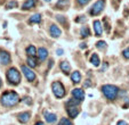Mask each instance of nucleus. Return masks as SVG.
Returning <instances> with one entry per match:
<instances>
[{
	"label": "nucleus",
	"instance_id": "1",
	"mask_svg": "<svg viewBox=\"0 0 129 125\" xmlns=\"http://www.w3.org/2000/svg\"><path fill=\"white\" fill-rule=\"evenodd\" d=\"M0 102L5 107H14L20 102V96L15 91H5L0 97Z\"/></svg>",
	"mask_w": 129,
	"mask_h": 125
},
{
	"label": "nucleus",
	"instance_id": "2",
	"mask_svg": "<svg viewBox=\"0 0 129 125\" xmlns=\"http://www.w3.org/2000/svg\"><path fill=\"white\" fill-rule=\"evenodd\" d=\"M101 90H102L103 94L105 96V98L111 101L114 100L118 97V94H119V88L113 84H105L101 88Z\"/></svg>",
	"mask_w": 129,
	"mask_h": 125
},
{
	"label": "nucleus",
	"instance_id": "3",
	"mask_svg": "<svg viewBox=\"0 0 129 125\" xmlns=\"http://www.w3.org/2000/svg\"><path fill=\"white\" fill-rule=\"evenodd\" d=\"M6 76H7V81L9 84L12 85H17L20 84L21 82V74L18 72V70L15 67H12L7 71L6 73Z\"/></svg>",
	"mask_w": 129,
	"mask_h": 125
},
{
	"label": "nucleus",
	"instance_id": "4",
	"mask_svg": "<svg viewBox=\"0 0 129 125\" xmlns=\"http://www.w3.org/2000/svg\"><path fill=\"white\" fill-rule=\"evenodd\" d=\"M51 90H53V92H54V96L56 97V98H58V99L63 98V97L65 96V93H66L64 85L58 81L54 82L53 84H51Z\"/></svg>",
	"mask_w": 129,
	"mask_h": 125
},
{
	"label": "nucleus",
	"instance_id": "5",
	"mask_svg": "<svg viewBox=\"0 0 129 125\" xmlns=\"http://www.w3.org/2000/svg\"><path fill=\"white\" fill-rule=\"evenodd\" d=\"M105 7V0H97L89 9V14L91 16H97L103 12Z\"/></svg>",
	"mask_w": 129,
	"mask_h": 125
},
{
	"label": "nucleus",
	"instance_id": "6",
	"mask_svg": "<svg viewBox=\"0 0 129 125\" xmlns=\"http://www.w3.org/2000/svg\"><path fill=\"white\" fill-rule=\"evenodd\" d=\"M22 73L24 74L25 79H26L29 82H33L34 80H36V73H34L29 66L23 65L22 66Z\"/></svg>",
	"mask_w": 129,
	"mask_h": 125
},
{
	"label": "nucleus",
	"instance_id": "7",
	"mask_svg": "<svg viewBox=\"0 0 129 125\" xmlns=\"http://www.w3.org/2000/svg\"><path fill=\"white\" fill-rule=\"evenodd\" d=\"M10 61H12L10 53L6 50H0V64L6 66V65H9Z\"/></svg>",
	"mask_w": 129,
	"mask_h": 125
},
{
	"label": "nucleus",
	"instance_id": "8",
	"mask_svg": "<svg viewBox=\"0 0 129 125\" xmlns=\"http://www.w3.org/2000/svg\"><path fill=\"white\" fill-rule=\"evenodd\" d=\"M72 96H73V98L74 99H77V100H79L81 102V101L83 100V98H85V92H83L82 89L77 88V89L72 90Z\"/></svg>",
	"mask_w": 129,
	"mask_h": 125
},
{
	"label": "nucleus",
	"instance_id": "9",
	"mask_svg": "<svg viewBox=\"0 0 129 125\" xmlns=\"http://www.w3.org/2000/svg\"><path fill=\"white\" fill-rule=\"evenodd\" d=\"M49 34L53 38H58V36H61L62 31L58 26H56V24H51L50 27H49Z\"/></svg>",
	"mask_w": 129,
	"mask_h": 125
},
{
	"label": "nucleus",
	"instance_id": "10",
	"mask_svg": "<svg viewBox=\"0 0 129 125\" xmlns=\"http://www.w3.org/2000/svg\"><path fill=\"white\" fill-rule=\"evenodd\" d=\"M66 109H68V115L70 118H76L79 115L78 106H69V107H66Z\"/></svg>",
	"mask_w": 129,
	"mask_h": 125
},
{
	"label": "nucleus",
	"instance_id": "11",
	"mask_svg": "<svg viewBox=\"0 0 129 125\" xmlns=\"http://www.w3.org/2000/svg\"><path fill=\"white\" fill-rule=\"evenodd\" d=\"M94 31H95V34L97 36H101L103 33V25H102V22L96 19L94 22Z\"/></svg>",
	"mask_w": 129,
	"mask_h": 125
},
{
	"label": "nucleus",
	"instance_id": "12",
	"mask_svg": "<svg viewBox=\"0 0 129 125\" xmlns=\"http://www.w3.org/2000/svg\"><path fill=\"white\" fill-rule=\"evenodd\" d=\"M71 81L74 83V84H78L81 81V74L79 71H74V72L71 74Z\"/></svg>",
	"mask_w": 129,
	"mask_h": 125
},
{
	"label": "nucleus",
	"instance_id": "13",
	"mask_svg": "<svg viewBox=\"0 0 129 125\" xmlns=\"http://www.w3.org/2000/svg\"><path fill=\"white\" fill-rule=\"evenodd\" d=\"M44 116H45V118H46V120H47L48 123H54V122H56V119H57L56 114L49 113V111H45V113H44Z\"/></svg>",
	"mask_w": 129,
	"mask_h": 125
},
{
	"label": "nucleus",
	"instance_id": "14",
	"mask_svg": "<svg viewBox=\"0 0 129 125\" xmlns=\"http://www.w3.org/2000/svg\"><path fill=\"white\" fill-rule=\"evenodd\" d=\"M17 117H18V120H20L21 123H27L30 117H31V114H30L29 111H24V113H21Z\"/></svg>",
	"mask_w": 129,
	"mask_h": 125
},
{
	"label": "nucleus",
	"instance_id": "15",
	"mask_svg": "<svg viewBox=\"0 0 129 125\" xmlns=\"http://www.w3.org/2000/svg\"><path fill=\"white\" fill-rule=\"evenodd\" d=\"M47 56H48V50H47L46 48H44V47H41V48L38 49V58H39L40 60H45L47 58Z\"/></svg>",
	"mask_w": 129,
	"mask_h": 125
},
{
	"label": "nucleus",
	"instance_id": "16",
	"mask_svg": "<svg viewBox=\"0 0 129 125\" xmlns=\"http://www.w3.org/2000/svg\"><path fill=\"white\" fill-rule=\"evenodd\" d=\"M59 67H61L62 72H63L65 75H69V73L71 72V66L69 65L68 61H62L61 65H59Z\"/></svg>",
	"mask_w": 129,
	"mask_h": 125
},
{
	"label": "nucleus",
	"instance_id": "17",
	"mask_svg": "<svg viewBox=\"0 0 129 125\" xmlns=\"http://www.w3.org/2000/svg\"><path fill=\"white\" fill-rule=\"evenodd\" d=\"M36 6V0H26L22 6V9L23 10H27V9H31Z\"/></svg>",
	"mask_w": 129,
	"mask_h": 125
},
{
	"label": "nucleus",
	"instance_id": "18",
	"mask_svg": "<svg viewBox=\"0 0 129 125\" xmlns=\"http://www.w3.org/2000/svg\"><path fill=\"white\" fill-rule=\"evenodd\" d=\"M31 24H39L41 23V15L40 14H34L30 17V21H29Z\"/></svg>",
	"mask_w": 129,
	"mask_h": 125
},
{
	"label": "nucleus",
	"instance_id": "19",
	"mask_svg": "<svg viewBox=\"0 0 129 125\" xmlns=\"http://www.w3.org/2000/svg\"><path fill=\"white\" fill-rule=\"evenodd\" d=\"M90 62H91L95 67H98V66H100L101 60H100V57H98L97 53H93V55H91V57H90Z\"/></svg>",
	"mask_w": 129,
	"mask_h": 125
},
{
	"label": "nucleus",
	"instance_id": "20",
	"mask_svg": "<svg viewBox=\"0 0 129 125\" xmlns=\"http://www.w3.org/2000/svg\"><path fill=\"white\" fill-rule=\"evenodd\" d=\"M26 53L30 57H36L37 55V48L34 46H29L26 48Z\"/></svg>",
	"mask_w": 129,
	"mask_h": 125
},
{
	"label": "nucleus",
	"instance_id": "21",
	"mask_svg": "<svg viewBox=\"0 0 129 125\" xmlns=\"http://www.w3.org/2000/svg\"><path fill=\"white\" fill-rule=\"evenodd\" d=\"M26 62H27V65H29V67H36L37 66V59L36 57H27L26 59Z\"/></svg>",
	"mask_w": 129,
	"mask_h": 125
},
{
	"label": "nucleus",
	"instance_id": "22",
	"mask_svg": "<svg viewBox=\"0 0 129 125\" xmlns=\"http://www.w3.org/2000/svg\"><path fill=\"white\" fill-rule=\"evenodd\" d=\"M17 6H18L17 1H15V0H9L7 3V5H6V8H7V9H13V8H16Z\"/></svg>",
	"mask_w": 129,
	"mask_h": 125
},
{
	"label": "nucleus",
	"instance_id": "23",
	"mask_svg": "<svg viewBox=\"0 0 129 125\" xmlns=\"http://www.w3.org/2000/svg\"><path fill=\"white\" fill-rule=\"evenodd\" d=\"M80 34H81V36H82V38H87V36H89V35H90L89 29H88L87 26L82 27V29L80 30Z\"/></svg>",
	"mask_w": 129,
	"mask_h": 125
},
{
	"label": "nucleus",
	"instance_id": "24",
	"mask_svg": "<svg viewBox=\"0 0 129 125\" xmlns=\"http://www.w3.org/2000/svg\"><path fill=\"white\" fill-rule=\"evenodd\" d=\"M57 125H73V124H72V122H71L70 119H68V118L64 117V118H62L61 122H59Z\"/></svg>",
	"mask_w": 129,
	"mask_h": 125
},
{
	"label": "nucleus",
	"instance_id": "25",
	"mask_svg": "<svg viewBox=\"0 0 129 125\" xmlns=\"http://www.w3.org/2000/svg\"><path fill=\"white\" fill-rule=\"evenodd\" d=\"M69 5V1L68 0H59L58 3H57V7H59V8H64L65 6H68Z\"/></svg>",
	"mask_w": 129,
	"mask_h": 125
},
{
	"label": "nucleus",
	"instance_id": "26",
	"mask_svg": "<svg viewBox=\"0 0 129 125\" xmlns=\"http://www.w3.org/2000/svg\"><path fill=\"white\" fill-rule=\"evenodd\" d=\"M106 42H105V41H98L97 43H96V47H97L98 49H105L106 48Z\"/></svg>",
	"mask_w": 129,
	"mask_h": 125
},
{
	"label": "nucleus",
	"instance_id": "27",
	"mask_svg": "<svg viewBox=\"0 0 129 125\" xmlns=\"http://www.w3.org/2000/svg\"><path fill=\"white\" fill-rule=\"evenodd\" d=\"M76 22L77 23H85L86 22V16H83V15H81V16H78L76 18Z\"/></svg>",
	"mask_w": 129,
	"mask_h": 125
},
{
	"label": "nucleus",
	"instance_id": "28",
	"mask_svg": "<svg viewBox=\"0 0 129 125\" xmlns=\"http://www.w3.org/2000/svg\"><path fill=\"white\" fill-rule=\"evenodd\" d=\"M122 56H123L126 59H129V48L124 49V50L122 51Z\"/></svg>",
	"mask_w": 129,
	"mask_h": 125
},
{
	"label": "nucleus",
	"instance_id": "29",
	"mask_svg": "<svg viewBox=\"0 0 129 125\" xmlns=\"http://www.w3.org/2000/svg\"><path fill=\"white\" fill-rule=\"evenodd\" d=\"M77 1H78V4L79 5H87L88 3H89V0H77Z\"/></svg>",
	"mask_w": 129,
	"mask_h": 125
},
{
	"label": "nucleus",
	"instance_id": "30",
	"mask_svg": "<svg viewBox=\"0 0 129 125\" xmlns=\"http://www.w3.org/2000/svg\"><path fill=\"white\" fill-rule=\"evenodd\" d=\"M91 84H90V81L89 80H86L85 81V84H83V88H90Z\"/></svg>",
	"mask_w": 129,
	"mask_h": 125
},
{
	"label": "nucleus",
	"instance_id": "31",
	"mask_svg": "<svg viewBox=\"0 0 129 125\" xmlns=\"http://www.w3.org/2000/svg\"><path fill=\"white\" fill-rule=\"evenodd\" d=\"M56 53H57L58 56H62V55L64 53V51L62 50V49H57V50H56Z\"/></svg>",
	"mask_w": 129,
	"mask_h": 125
},
{
	"label": "nucleus",
	"instance_id": "32",
	"mask_svg": "<svg viewBox=\"0 0 129 125\" xmlns=\"http://www.w3.org/2000/svg\"><path fill=\"white\" fill-rule=\"evenodd\" d=\"M117 125H128L127 124L126 122H124V120H120V122H118V124Z\"/></svg>",
	"mask_w": 129,
	"mask_h": 125
},
{
	"label": "nucleus",
	"instance_id": "33",
	"mask_svg": "<svg viewBox=\"0 0 129 125\" xmlns=\"http://www.w3.org/2000/svg\"><path fill=\"white\" fill-rule=\"evenodd\" d=\"M80 48L81 49H86V48H87V44H86V43H81L80 44Z\"/></svg>",
	"mask_w": 129,
	"mask_h": 125
},
{
	"label": "nucleus",
	"instance_id": "34",
	"mask_svg": "<svg viewBox=\"0 0 129 125\" xmlns=\"http://www.w3.org/2000/svg\"><path fill=\"white\" fill-rule=\"evenodd\" d=\"M36 125H45V124H44V123H42V122H38Z\"/></svg>",
	"mask_w": 129,
	"mask_h": 125
},
{
	"label": "nucleus",
	"instance_id": "35",
	"mask_svg": "<svg viewBox=\"0 0 129 125\" xmlns=\"http://www.w3.org/2000/svg\"><path fill=\"white\" fill-rule=\"evenodd\" d=\"M3 87V80H1V77H0V88Z\"/></svg>",
	"mask_w": 129,
	"mask_h": 125
},
{
	"label": "nucleus",
	"instance_id": "36",
	"mask_svg": "<svg viewBox=\"0 0 129 125\" xmlns=\"http://www.w3.org/2000/svg\"><path fill=\"white\" fill-rule=\"evenodd\" d=\"M123 107H124V108H127V107H129V102H128V103H127V105H124V106H123Z\"/></svg>",
	"mask_w": 129,
	"mask_h": 125
},
{
	"label": "nucleus",
	"instance_id": "37",
	"mask_svg": "<svg viewBox=\"0 0 129 125\" xmlns=\"http://www.w3.org/2000/svg\"><path fill=\"white\" fill-rule=\"evenodd\" d=\"M45 1H46V3H50L51 0H45Z\"/></svg>",
	"mask_w": 129,
	"mask_h": 125
}]
</instances>
